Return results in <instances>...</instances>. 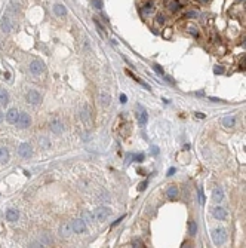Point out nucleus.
Listing matches in <instances>:
<instances>
[{"mask_svg":"<svg viewBox=\"0 0 246 248\" xmlns=\"http://www.w3.org/2000/svg\"><path fill=\"white\" fill-rule=\"evenodd\" d=\"M197 16H199V12H196V11H190L185 13V18H197Z\"/></svg>","mask_w":246,"mask_h":248,"instance_id":"nucleus-32","label":"nucleus"},{"mask_svg":"<svg viewBox=\"0 0 246 248\" xmlns=\"http://www.w3.org/2000/svg\"><path fill=\"white\" fill-rule=\"evenodd\" d=\"M212 199L215 202H221L222 199H224V190H222V187H215L214 192H212Z\"/></svg>","mask_w":246,"mask_h":248,"instance_id":"nucleus-14","label":"nucleus"},{"mask_svg":"<svg viewBox=\"0 0 246 248\" xmlns=\"http://www.w3.org/2000/svg\"><path fill=\"white\" fill-rule=\"evenodd\" d=\"M188 233H190L191 236H194V235L197 233V224H196L194 220H190V221H188Z\"/></svg>","mask_w":246,"mask_h":248,"instance_id":"nucleus-26","label":"nucleus"},{"mask_svg":"<svg viewBox=\"0 0 246 248\" xmlns=\"http://www.w3.org/2000/svg\"><path fill=\"white\" fill-rule=\"evenodd\" d=\"M0 104L2 106H8L9 104V94L5 89H0Z\"/></svg>","mask_w":246,"mask_h":248,"instance_id":"nucleus-21","label":"nucleus"},{"mask_svg":"<svg viewBox=\"0 0 246 248\" xmlns=\"http://www.w3.org/2000/svg\"><path fill=\"white\" fill-rule=\"evenodd\" d=\"M39 143H40V146H42V147H43V149H48V147H49V146H51V144H49V141H48V138H46V137H42V138H40V141H39Z\"/></svg>","mask_w":246,"mask_h":248,"instance_id":"nucleus-29","label":"nucleus"},{"mask_svg":"<svg viewBox=\"0 0 246 248\" xmlns=\"http://www.w3.org/2000/svg\"><path fill=\"white\" fill-rule=\"evenodd\" d=\"M145 187H147V181H142V183L140 184V187H138V190H140V192H142V190H144Z\"/></svg>","mask_w":246,"mask_h":248,"instance_id":"nucleus-39","label":"nucleus"},{"mask_svg":"<svg viewBox=\"0 0 246 248\" xmlns=\"http://www.w3.org/2000/svg\"><path fill=\"white\" fill-rule=\"evenodd\" d=\"M27 101H28L31 106H37V104H40L42 97H40V94H39L37 91L31 89V91H28V94H27Z\"/></svg>","mask_w":246,"mask_h":248,"instance_id":"nucleus-10","label":"nucleus"},{"mask_svg":"<svg viewBox=\"0 0 246 248\" xmlns=\"http://www.w3.org/2000/svg\"><path fill=\"white\" fill-rule=\"evenodd\" d=\"M133 159H135L137 162H141V161L144 159V154H142V153H140V154H137L135 157H133Z\"/></svg>","mask_w":246,"mask_h":248,"instance_id":"nucleus-38","label":"nucleus"},{"mask_svg":"<svg viewBox=\"0 0 246 248\" xmlns=\"http://www.w3.org/2000/svg\"><path fill=\"white\" fill-rule=\"evenodd\" d=\"M240 65L246 69V57H243V58H242V61H240Z\"/></svg>","mask_w":246,"mask_h":248,"instance_id":"nucleus-43","label":"nucleus"},{"mask_svg":"<svg viewBox=\"0 0 246 248\" xmlns=\"http://www.w3.org/2000/svg\"><path fill=\"white\" fill-rule=\"evenodd\" d=\"M13 27H15V24L12 22V19H11L9 16H3V18H2V21H0V28H2V31L11 33V31L13 30Z\"/></svg>","mask_w":246,"mask_h":248,"instance_id":"nucleus-8","label":"nucleus"},{"mask_svg":"<svg viewBox=\"0 0 246 248\" xmlns=\"http://www.w3.org/2000/svg\"><path fill=\"white\" fill-rule=\"evenodd\" d=\"M51 131L54 132V134H62L64 132V122L61 120V119H52V122H51Z\"/></svg>","mask_w":246,"mask_h":248,"instance_id":"nucleus-9","label":"nucleus"},{"mask_svg":"<svg viewBox=\"0 0 246 248\" xmlns=\"http://www.w3.org/2000/svg\"><path fill=\"white\" fill-rule=\"evenodd\" d=\"M194 116H196V118H199V119H205V118H206L203 113H199V111H197V113H194Z\"/></svg>","mask_w":246,"mask_h":248,"instance_id":"nucleus-41","label":"nucleus"},{"mask_svg":"<svg viewBox=\"0 0 246 248\" xmlns=\"http://www.w3.org/2000/svg\"><path fill=\"white\" fill-rule=\"evenodd\" d=\"M120 101H122V103H123V104H125V103H126V101H128V97H126V95H125V94H122V95H120Z\"/></svg>","mask_w":246,"mask_h":248,"instance_id":"nucleus-42","label":"nucleus"},{"mask_svg":"<svg viewBox=\"0 0 246 248\" xmlns=\"http://www.w3.org/2000/svg\"><path fill=\"white\" fill-rule=\"evenodd\" d=\"M175 171H176L175 168H169V171H168V175H173V174H175Z\"/></svg>","mask_w":246,"mask_h":248,"instance_id":"nucleus-45","label":"nucleus"},{"mask_svg":"<svg viewBox=\"0 0 246 248\" xmlns=\"http://www.w3.org/2000/svg\"><path fill=\"white\" fill-rule=\"evenodd\" d=\"M214 73H215V74H222V73H224V69H222L221 65H216L215 69H214Z\"/></svg>","mask_w":246,"mask_h":248,"instance_id":"nucleus-34","label":"nucleus"},{"mask_svg":"<svg viewBox=\"0 0 246 248\" xmlns=\"http://www.w3.org/2000/svg\"><path fill=\"white\" fill-rule=\"evenodd\" d=\"M156 22H157V24H160V26L165 24V16H163L162 13H159L157 16H156Z\"/></svg>","mask_w":246,"mask_h":248,"instance_id":"nucleus-33","label":"nucleus"},{"mask_svg":"<svg viewBox=\"0 0 246 248\" xmlns=\"http://www.w3.org/2000/svg\"><path fill=\"white\" fill-rule=\"evenodd\" d=\"M159 153V149L157 147H151V154H157Z\"/></svg>","mask_w":246,"mask_h":248,"instance_id":"nucleus-44","label":"nucleus"},{"mask_svg":"<svg viewBox=\"0 0 246 248\" xmlns=\"http://www.w3.org/2000/svg\"><path fill=\"white\" fill-rule=\"evenodd\" d=\"M94 22H95V26H97V28H98V30L101 31V34H102V36H105V28H104V26L101 24V22H99V21H98L97 18H94Z\"/></svg>","mask_w":246,"mask_h":248,"instance_id":"nucleus-27","label":"nucleus"},{"mask_svg":"<svg viewBox=\"0 0 246 248\" xmlns=\"http://www.w3.org/2000/svg\"><path fill=\"white\" fill-rule=\"evenodd\" d=\"M16 125L19 129H25L31 125V118L28 116V113H19L18 116V120H16Z\"/></svg>","mask_w":246,"mask_h":248,"instance_id":"nucleus-3","label":"nucleus"},{"mask_svg":"<svg viewBox=\"0 0 246 248\" xmlns=\"http://www.w3.org/2000/svg\"><path fill=\"white\" fill-rule=\"evenodd\" d=\"M71 226H73V230H74L76 233H83V232H86V229H87V226H86V221H85L83 218L73 220Z\"/></svg>","mask_w":246,"mask_h":248,"instance_id":"nucleus-7","label":"nucleus"},{"mask_svg":"<svg viewBox=\"0 0 246 248\" xmlns=\"http://www.w3.org/2000/svg\"><path fill=\"white\" fill-rule=\"evenodd\" d=\"M18 153H19L21 157H24V159H28V157H31V154H33L31 146H30L28 143H22V144H19Z\"/></svg>","mask_w":246,"mask_h":248,"instance_id":"nucleus-6","label":"nucleus"},{"mask_svg":"<svg viewBox=\"0 0 246 248\" xmlns=\"http://www.w3.org/2000/svg\"><path fill=\"white\" fill-rule=\"evenodd\" d=\"M137 108H138V113H137L138 125L142 128V126H145V123H147V120H148V115H147V110H145L141 104H138V106H137Z\"/></svg>","mask_w":246,"mask_h":248,"instance_id":"nucleus-4","label":"nucleus"},{"mask_svg":"<svg viewBox=\"0 0 246 248\" xmlns=\"http://www.w3.org/2000/svg\"><path fill=\"white\" fill-rule=\"evenodd\" d=\"M168 8H169L171 12H176V11H180L183 8V5L178 2V0H171V2L168 3Z\"/></svg>","mask_w":246,"mask_h":248,"instance_id":"nucleus-19","label":"nucleus"},{"mask_svg":"<svg viewBox=\"0 0 246 248\" xmlns=\"http://www.w3.org/2000/svg\"><path fill=\"white\" fill-rule=\"evenodd\" d=\"M212 241H214V244H216V245L224 244V242L227 241V232H226V229H222V227L214 229V230H212Z\"/></svg>","mask_w":246,"mask_h":248,"instance_id":"nucleus-1","label":"nucleus"},{"mask_svg":"<svg viewBox=\"0 0 246 248\" xmlns=\"http://www.w3.org/2000/svg\"><path fill=\"white\" fill-rule=\"evenodd\" d=\"M209 100H211V101H215V103H221V100H219V98H215V97H211Z\"/></svg>","mask_w":246,"mask_h":248,"instance_id":"nucleus-46","label":"nucleus"},{"mask_svg":"<svg viewBox=\"0 0 246 248\" xmlns=\"http://www.w3.org/2000/svg\"><path fill=\"white\" fill-rule=\"evenodd\" d=\"M212 214H214V217L218 218V220H226V218H227V210H224L222 207H215V208L212 210Z\"/></svg>","mask_w":246,"mask_h":248,"instance_id":"nucleus-13","label":"nucleus"},{"mask_svg":"<svg viewBox=\"0 0 246 248\" xmlns=\"http://www.w3.org/2000/svg\"><path fill=\"white\" fill-rule=\"evenodd\" d=\"M178 193H180V192H178V187H176V186H171V187L166 190V196H168L169 199H176V198H178Z\"/></svg>","mask_w":246,"mask_h":248,"instance_id":"nucleus-20","label":"nucleus"},{"mask_svg":"<svg viewBox=\"0 0 246 248\" xmlns=\"http://www.w3.org/2000/svg\"><path fill=\"white\" fill-rule=\"evenodd\" d=\"M54 13H55L56 16H64V15L67 13V9H65V6H62V5H56V6H54Z\"/></svg>","mask_w":246,"mask_h":248,"instance_id":"nucleus-23","label":"nucleus"},{"mask_svg":"<svg viewBox=\"0 0 246 248\" xmlns=\"http://www.w3.org/2000/svg\"><path fill=\"white\" fill-rule=\"evenodd\" d=\"M82 218L85 221H87V223H92V221H95V214L91 213V211H83L82 213Z\"/></svg>","mask_w":246,"mask_h":248,"instance_id":"nucleus-22","label":"nucleus"},{"mask_svg":"<svg viewBox=\"0 0 246 248\" xmlns=\"http://www.w3.org/2000/svg\"><path fill=\"white\" fill-rule=\"evenodd\" d=\"M9 161V152L6 147H0V164H6Z\"/></svg>","mask_w":246,"mask_h":248,"instance_id":"nucleus-18","label":"nucleus"},{"mask_svg":"<svg viewBox=\"0 0 246 248\" xmlns=\"http://www.w3.org/2000/svg\"><path fill=\"white\" fill-rule=\"evenodd\" d=\"M120 221H123V217H120V218H117V220H116V221H114L113 224H111V227H114V226H117V224H119Z\"/></svg>","mask_w":246,"mask_h":248,"instance_id":"nucleus-40","label":"nucleus"},{"mask_svg":"<svg viewBox=\"0 0 246 248\" xmlns=\"http://www.w3.org/2000/svg\"><path fill=\"white\" fill-rule=\"evenodd\" d=\"M40 241H42L44 245H49V244H52V242H54V239H52L49 235H43V238H42Z\"/></svg>","mask_w":246,"mask_h":248,"instance_id":"nucleus-28","label":"nucleus"},{"mask_svg":"<svg viewBox=\"0 0 246 248\" xmlns=\"http://www.w3.org/2000/svg\"><path fill=\"white\" fill-rule=\"evenodd\" d=\"M154 72H156V73H159V74H163V69H162L160 65H157V64L154 65Z\"/></svg>","mask_w":246,"mask_h":248,"instance_id":"nucleus-35","label":"nucleus"},{"mask_svg":"<svg viewBox=\"0 0 246 248\" xmlns=\"http://www.w3.org/2000/svg\"><path fill=\"white\" fill-rule=\"evenodd\" d=\"M30 72L34 74V76H39L44 72V64L40 61V60H34L30 62Z\"/></svg>","mask_w":246,"mask_h":248,"instance_id":"nucleus-5","label":"nucleus"},{"mask_svg":"<svg viewBox=\"0 0 246 248\" xmlns=\"http://www.w3.org/2000/svg\"><path fill=\"white\" fill-rule=\"evenodd\" d=\"M132 247H137V248H141V247H144V244H142L141 241H133V242H132Z\"/></svg>","mask_w":246,"mask_h":248,"instance_id":"nucleus-37","label":"nucleus"},{"mask_svg":"<svg viewBox=\"0 0 246 248\" xmlns=\"http://www.w3.org/2000/svg\"><path fill=\"white\" fill-rule=\"evenodd\" d=\"M154 12V5L151 3V2H147L144 6H142V13L144 15H150V13H153Z\"/></svg>","mask_w":246,"mask_h":248,"instance_id":"nucleus-24","label":"nucleus"},{"mask_svg":"<svg viewBox=\"0 0 246 248\" xmlns=\"http://www.w3.org/2000/svg\"><path fill=\"white\" fill-rule=\"evenodd\" d=\"M18 116H19V111H18L15 107H13V108H9L8 113H6V120H8L9 123H16Z\"/></svg>","mask_w":246,"mask_h":248,"instance_id":"nucleus-12","label":"nucleus"},{"mask_svg":"<svg viewBox=\"0 0 246 248\" xmlns=\"http://www.w3.org/2000/svg\"><path fill=\"white\" fill-rule=\"evenodd\" d=\"M18 218H19V213L16 210H8L6 211V220L8 221L15 223V221H18Z\"/></svg>","mask_w":246,"mask_h":248,"instance_id":"nucleus-15","label":"nucleus"},{"mask_svg":"<svg viewBox=\"0 0 246 248\" xmlns=\"http://www.w3.org/2000/svg\"><path fill=\"white\" fill-rule=\"evenodd\" d=\"M80 116H82V120H83L85 123H89V122H91V115H89V110H87L86 107H85V108H82Z\"/></svg>","mask_w":246,"mask_h":248,"instance_id":"nucleus-25","label":"nucleus"},{"mask_svg":"<svg viewBox=\"0 0 246 248\" xmlns=\"http://www.w3.org/2000/svg\"><path fill=\"white\" fill-rule=\"evenodd\" d=\"M222 125H224L226 128H233L236 125V118L234 116H226L224 119H222Z\"/></svg>","mask_w":246,"mask_h":248,"instance_id":"nucleus-17","label":"nucleus"},{"mask_svg":"<svg viewBox=\"0 0 246 248\" xmlns=\"http://www.w3.org/2000/svg\"><path fill=\"white\" fill-rule=\"evenodd\" d=\"M73 232H74V230H73V226H71L70 223H62L61 226H59V235H61L62 238H70Z\"/></svg>","mask_w":246,"mask_h":248,"instance_id":"nucleus-11","label":"nucleus"},{"mask_svg":"<svg viewBox=\"0 0 246 248\" xmlns=\"http://www.w3.org/2000/svg\"><path fill=\"white\" fill-rule=\"evenodd\" d=\"M102 0H92V6L95 8V9H102Z\"/></svg>","mask_w":246,"mask_h":248,"instance_id":"nucleus-30","label":"nucleus"},{"mask_svg":"<svg viewBox=\"0 0 246 248\" xmlns=\"http://www.w3.org/2000/svg\"><path fill=\"white\" fill-rule=\"evenodd\" d=\"M243 46L246 48V39H245V42H243Z\"/></svg>","mask_w":246,"mask_h":248,"instance_id":"nucleus-48","label":"nucleus"},{"mask_svg":"<svg viewBox=\"0 0 246 248\" xmlns=\"http://www.w3.org/2000/svg\"><path fill=\"white\" fill-rule=\"evenodd\" d=\"M3 118H5V116H3V113H2V111H0V123L3 122Z\"/></svg>","mask_w":246,"mask_h":248,"instance_id":"nucleus-47","label":"nucleus"},{"mask_svg":"<svg viewBox=\"0 0 246 248\" xmlns=\"http://www.w3.org/2000/svg\"><path fill=\"white\" fill-rule=\"evenodd\" d=\"M190 33H191L194 37H197V36H199V30H197L196 27H190Z\"/></svg>","mask_w":246,"mask_h":248,"instance_id":"nucleus-36","label":"nucleus"},{"mask_svg":"<svg viewBox=\"0 0 246 248\" xmlns=\"http://www.w3.org/2000/svg\"><path fill=\"white\" fill-rule=\"evenodd\" d=\"M94 214H95V220L99 221V223H102V221H105V220L108 218V215L111 214V210H110L108 207H98Z\"/></svg>","mask_w":246,"mask_h":248,"instance_id":"nucleus-2","label":"nucleus"},{"mask_svg":"<svg viewBox=\"0 0 246 248\" xmlns=\"http://www.w3.org/2000/svg\"><path fill=\"white\" fill-rule=\"evenodd\" d=\"M98 98H99V103H101L102 107H107V106H110V103H111V97H110L108 94H105V92H101Z\"/></svg>","mask_w":246,"mask_h":248,"instance_id":"nucleus-16","label":"nucleus"},{"mask_svg":"<svg viewBox=\"0 0 246 248\" xmlns=\"http://www.w3.org/2000/svg\"><path fill=\"white\" fill-rule=\"evenodd\" d=\"M199 202H200V205L205 204V195H203V189L202 187L199 189Z\"/></svg>","mask_w":246,"mask_h":248,"instance_id":"nucleus-31","label":"nucleus"}]
</instances>
